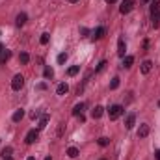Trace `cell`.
<instances>
[{"mask_svg":"<svg viewBox=\"0 0 160 160\" xmlns=\"http://www.w3.org/2000/svg\"><path fill=\"white\" fill-rule=\"evenodd\" d=\"M125 50H127L125 39H123V37H119V41H117V54H119L121 58H125Z\"/></svg>","mask_w":160,"mask_h":160,"instance_id":"obj_7","label":"cell"},{"mask_svg":"<svg viewBox=\"0 0 160 160\" xmlns=\"http://www.w3.org/2000/svg\"><path fill=\"white\" fill-rule=\"evenodd\" d=\"M4 160H11V158H4Z\"/></svg>","mask_w":160,"mask_h":160,"instance_id":"obj_39","label":"cell"},{"mask_svg":"<svg viewBox=\"0 0 160 160\" xmlns=\"http://www.w3.org/2000/svg\"><path fill=\"white\" fill-rule=\"evenodd\" d=\"M158 106H160V101H158Z\"/></svg>","mask_w":160,"mask_h":160,"instance_id":"obj_40","label":"cell"},{"mask_svg":"<svg viewBox=\"0 0 160 160\" xmlns=\"http://www.w3.org/2000/svg\"><path fill=\"white\" fill-rule=\"evenodd\" d=\"M155 155H156V158H158V160H160V149H158V151H156V153H155Z\"/></svg>","mask_w":160,"mask_h":160,"instance_id":"obj_32","label":"cell"},{"mask_svg":"<svg viewBox=\"0 0 160 160\" xmlns=\"http://www.w3.org/2000/svg\"><path fill=\"white\" fill-rule=\"evenodd\" d=\"M134 123H136V114H129L127 119H125V127H127V129H132Z\"/></svg>","mask_w":160,"mask_h":160,"instance_id":"obj_9","label":"cell"},{"mask_svg":"<svg viewBox=\"0 0 160 160\" xmlns=\"http://www.w3.org/2000/svg\"><path fill=\"white\" fill-rule=\"evenodd\" d=\"M65 60H67V54H63V52H61V54H58V63H63Z\"/></svg>","mask_w":160,"mask_h":160,"instance_id":"obj_30","label":"cell"},{"mask_svg":"<svg viewBox=\"0 0 160 160\" xmlns=\"http://www.w3.org/2000/svg\"><path fill=\"white\" fill-rule=\"evenodd\" d=\"M67 155H69L71 158H77V156H78V149H77V147H69V149H67Z\"/></svg>","mask_w":160,"mask_h":160,"instance_id":"obj_21","label":"cell"},{"mask_svg":"<svg viewBox=\"0 0 160 160\" xmlns=\"http://www.w3.org/2000/svg\"><path fill=\"white\" fill-rule=\"evenodd\" d=\"M151 69H153V61L151 60H145L142 63V74H149V73H151Z\"/></svg>","mask_w":160,"mask_h":160,"instance_id":"obj_8","label":"cell"},{"mask_svg":"<svg viewBox=\"0 0 160 160\" xmlns=\"http://www.w3.org/2000/svg\"><path fill=\"white\" fill-rule=\"evenodd\" d=\"M2 50H4V47H2V45H0V52H2Z\"/></svg>","mask_w":160,"mask_h":160,"instance_id":"obj_37","label":"cell"},{"mask_svg":"<svg viewBox=\"0 0 160 160\" xmlns=\"http://www.w3.org/2000/svg\"><path fill=\"white\" fill-rule=\"evenodd\" d=\"M23 117H24V110H15V114H13L11 119H13L15 123H19L20 119H23Z\"/></svg>","mask_w":160,"mask_h":160,"instance_id":"obj_18","label":"cell"},{"mask_svg":"<svg viewBox=\"0 0 160 160\" xmlns=\"http://www.w3.org/2000/svg\"><path fill=\"white\" fill-rule=\"evenodd\" d=\"M117 88H119V78H112V82H110V89H117Z\"/></svg>","mask_w":160,"mask_h":160,"instance_id":"obj_24","label":"cell"},{"mask_svg":"<svg viewBox=\"0 0 160 160\" xmlns=\"http://www.w3.org/2000/svg\"><path fill=\"white\" fill-rule=\"evenodd\" d=\"M41 115H43V114H41L39 110H34V112L30 114V117H32V119H37V117H41Z\"/></svg>","mask_w":160,"mask_h":160,"instance_id":"obj_29","label":"cell"},{"mask_svg":"<svg viewBox=\"0 0 160 160\" xmlns=\"http://www.w3.org/2000/svg\"><path fill=\"white\" fill-rule=\"evenodd\" d=\"M9 58H11V50H8V49H4L2 52H0V63H6Z\"/></svg>","mask_w":160,"mask_h":160,"instance_id":"obj_12","label":"cell"},{"mask_svg":"<svg viewBox=\"0 0 160 160\" xmlns=\"http://www.w3.org/2000/svg\"><path fill=\"white\" fill-rule=\"evenodd\" d=\"M26 160H36V158H34V156H28V158H26Z\"/></svg>","mask_w":160,"mask_h":160,"instance_id":"obj_36","label":"cell"},{"mask_svg":"<svg viewBox=\"0 0 160 160\" xmlns=\"http://www.w3.org/2000/svg\"><path fill=\"white\" fill-rule=\"evenodd\" d=\"M102 160H104V158H102Z\"/></svg>","mask_w":160,"mask_h":160,"instance_id":"obj_41","label":"cell"},{"mask_svg":"<svg viewBox=\"0 0 160 160\" xmlns=\"http://www.w3.org/2000/svg\"><path fill=\"white\" fill-rule=\"evenodd\" d=\"M84 108H86V104H84V102H80V104H77V106H74V108H73V115H80L82 112H84Z\"/></svg>","mask_w":160,"mask_h":160,"instance_id":"obj_16","label":"cell"},{"mask_svg":"<svg viewBox=\"0 0 160 160\" xmlns=\"http://www.w3.org/2000/svg\"><path fill=\"white\" fill-rule=\"evenodd\" d=\"M45 160H52V158H50V156H47V158H45Z\"/></svg>","mask_w":160,"mask_h":160,"instance_id":"obj_38","label":"cell"},{"mask_svg":"<svg viewBox=\"0 0 160 160\" xmlns=\"http://www.w3.org/2000/svg\"><path fill=\"white\" fill-rule=\"evenodd\" d=\"M151 20H153V26L155 28H160V11L151 13Z\"/></svg>","mask_w":160,"mask_h":160,"instance_id":"obj_15","label":"cell"},{"mask_svg":"<svg viewBox=\"0 0 160 160\" xmlns=\"http://www.w3.org/2000/svg\"><path fill=\"white\" fill-rule=\"evenodd\" d=\"M49 119H50L49 114H43V115H41V117H39V123H37V130H43L45 127L49 125Z\"/></svg>","mask_w":160,"mask_h":160,"instance_id":"obj_6","label":"cell"},{"mask_svg":"<svg viewBox=\"0 0 160 160\" xmlns=\"http://www.w3.org/2000/svg\"><path fill=\"white\" fill-rule=\"evenodd\" d=\"M108 143H110V140H108V138H99V145H101V147H106Z\"/></svg>","mask_w":160,"mask_h":160,"instance_id":"obj_26","label":"cell"},{"mask_svg":"<svg viewBox=\"0 0 160 160\" xmlns=\"http://www.w3.org/2000/svg\"><path fill=\"white\" fill-rule=\"evenodd\" d=\"M142 2H143V4H149V2H151V0H142Z\"/></svg>","mask_w":160,"mask_h":160,"instance_id":"obj_35","label":"cell"},{"mask_svg":"<svg viewBox=\"0 0 160 160\" xmlns=\"http://www.w3.org/2000/svg\"><path fill=\"white\" fill-rule=\"evenodd\" d=\"M69 2H71V4H77V2H78V0H69Z\"/></svg>","mask_w":160,"mask_h":160,"instance_id":"obj_34","label":"cell"},{"mask_svg":"<svg viewBox=\"0 0 160 160\" xmlns=\"http://www.w3.org/2000/svg\"><path fill=\"white\" fill-rule=\"evenodd\" d=\"M132 63H134V56H125L123 58V67H132Z\"/></svg>","mask_w":160,"mask_h":160,"instance_id":"obj_17","label":"cell"},{"mask_svg":"<svg viewBox=\"0 0 160 160\" xmlns=\"http://www.w3.org/2000/svg\"><path fill=\"white\" fill-rule=\"evenodd\" d=\"M26 20H28L26 13H19L17 19H15V23H17V26H24V24H26Z\"/></svg>","mask_w":160,"mask_h":160,"instance_id":"obj_13","label":"cell"},{"mask_svg":"<svg viewBox=\"0 0 160 160\" xmlns=\"http://www.w3.org/2000/svg\"><path fill=\"white\" fill-rule=\"evenodd\" d=\"M134 4H136V0H123L121 6H119V13H123V15L130 13L132 8H134Z\"/></svg>","mask_w":160,"mask_h":160,"instance_id":"obj_3","label":"cell"},{"mask_svg":"<svg viewBox=\"0 0 160 160\" xmlns=\"http://www.w3.org/2000/svg\"><path fill=\"white\" fill-rule=\"evenodd\" d=\"M43 77H45V78H52V77H54V69H52V67H45Z\"/></svg>","mask_w":160,"mask_h":160,"instance_id":"obj_20","label":"cell"},{"mask_svg":"<svg viewBox=\"0 0 160 160\" xmlns=\"http://www.w3.org/2000/svg\"><path fill=\"white\" fill-rule=\"evenodd\" d=\"M106 2H108V4H114V2H117V0H106Z\"/></svg>","mask_w":160,"mask_h":160,"instance_id":"obj_33","label":"cell"},{"mask_svg":"<svg viewBox=\"0 0 160 160\" xmlns=\"http://www.w3.org/2000/svg\"><path fill=\"white\" fill-rule=\"evenodd\" d=\"M149 132H151V127L147 123H143V125H140V129H138V138H145V136H149Z\"/></svg>","mask_w":160,"mask_h":160,"instance_id":"obj_5","label":"cell"},{"mask_svg":"<svg viewBox=\"0 0 160 160\" xmlns=\"http://www.w3.org/2000/svg\"><path fill=\"white\" fill-rule=\"evenodd\" d=\"M155 11H160V2H153V6H151V13H155Z\"/></svg>","mask_w":160,"mask_h":160,"instance_id":"obj_28","label":"cell"},{"mask_svg":"<svg viewBox=\"0 0 160 160\" xmlns=\"http://www.w3.org/2000/svg\"><path fill=\"white\" fill-rule=\"evenodd\" d=\"M39 41H41V45H47L49 43V34H47V32H45V34H41V39Z\"/></svg>","mask_w":160,"mask_h":160,"instance_id":"obj_25","label":"cell"},{"mask_svg":"<svg viewBox=\"0 0 160 160\" xmlns=\"http://www.w3.org/2000/svg\"><path fill=\"white\" fill-rule=\"evenodd\" d=\"M19 61H20V63H24V65H26V63L30 61V56L26 54V52H20V56H19Z\"/></svg>","mask_w":160,"mask_h":160,"instance_id":"obj_22","label":"cell"},{"mask_svg":"<svg viewBox=\"0 0 160 160\" xmlns=\"http://www.w3.org/2000/svg\"><path fill=\"white\" fill-rule=\"evenodd\" d=\"M102 114H104V108H102V106H95L93 112H91V117H93V119H99V117H102Z\"/></svg>","mask_w":160,"mask_h":160,"instance_id":"obj_10","label":"cell"},{"mask_svg":"<svg viewBox=\"0 0 160 160\" xmlns=\"http://www.w3.org/2000/svg\"><path fill=\"white\" fill-rule=\"evenodd\" d=\"M11 153H13V149H11V147H4L0 155H2V158H11Z\"/></svg>","mask_w":160,"mask_h":160,"instance_id":"obj_19","label":"cell"},{"mask_svg":"<svg viewBox=\"0 0 160 160\" xmlns=\"http://www.w3.org/2000/svg\"><path fill=\"white\" fill-rule=\"evenodd\" d=\"M67 91H69V86H67L65 82H61V84H58V88H56V93H58V95H65Z\"/></svg>","mask_w":160,"mask_h":160,"instance_id":"obj_14","label":"cell"},{"mask_svg":"<svg viewBox=\"0 0 160 160\" xmlns=\"http://www.w3.org/2000/svg\"><path fill=\"white\" fill-rule=\"evenodd\" d=\"M78 71H80V67H78V65H73V67H69L67 74H69V77H74V74H78Z\"/></svg>","mask_w":160,"mask_h":160,"instance_id":"obj_23","label":"cell"},{"mask_svg":"<svg viewBox=\"0 0 160 160\" xmlns=\"http://www.w3.org/2000/svg\"><path fill=\"white\" fill-rule=\"evenodd\" d=\"M80 34H82V36H88L89 32H88V28H80Z\"/></svg>","mask_w":160,"mask_h":160,"instance_id":"obj_31","label":"cell"},{"mask_svg":"<svg viewBox=\"0 0 160 160\" xmlns=\"http://www.w3.org/2000/svg\"><path fill=\"white\" fill-rule=\"evenodd\" d=\"M37 138H39V130H36V129H32L28 134H26V138H24V142L28 143V145H32V143H36L37 142Z\"/></svg>","mask_w":160,"mask_h":160,"instance_id":"obj_4","label":"cell"},{"mask_svg":"<svg viewBox=\"0 0 160 160\" xmlns=\"http://www.w3.org/2000/svg\"><path fill=\"white\" fill-rule=\"evenodd\" d=\"M123 106L121 104H114V106H110V110H108V117L112 121H115V119H119V117L123 115Z\"/></svg>","mask_w":160,"mask_h":160,"instance_id":"obj_1","label":"cell"},{"mask_svg":"<svg viewBox=\"0 0 160 160\" xmlns=\"http://www.w3.org/2000/svg\"><path fill=\"white\" fill-rule=\"evenodd\" d=\"M106 36V30H104V26H99L97 30L93 32V39H102Z\"/></svg>","mask_w":160,"mask_h":160,"instance_id":"obj_11","label":"cell"},{"mask_svg":"<svg viewBox=\"0 0 160 160\" xmlns=\"http://www.w3.org/2000/svg\"><path fill=\"white\" fill-rule=\"evenodd\" d=\"M23 86H24V77H23V74H15L13 80H11V89L13 91H20Z\"/></svg>","mask_w":160,"mask_h":160,"instance_id":"obj_2","label":"cell"},{"mask_svg":"<svg viewBox=\"0 0 160 160\" xmlns=\"http://www.w3.org/2000/svg\"><path fill=\"white\" fill-rule=\"evenodd\" d=\"M104 67H106V60H102V61L99 63V65H97V69H95V73H101Z\"/></svg>","mask_w":160,"mask_h":160,"instance_id":"obj_27","label":"cell"}]
</instances>
